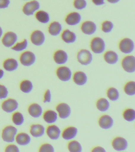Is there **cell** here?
I'll list each match as a JSON object with an SVG mask.
<instances>
[{
	"mask_svg": "<svg viewBox=\"0 0 135 152\" xmlns=\"http://www.w3.org/2000/svg\"><path fill=\"white\" fill-rule=\"evenodd\" d=\"M18 129L15 126L8 125L3 127L1 132V137L3 141L7 143H12L15 141Z\"/></svg>",
	"mask_w": 135,
	"mask_h": 152,
	"instance_id": "cell-1",
	"label": "cell"
},
{
	"mask_svg": "<svg viewBox=\"0 0 135 152\" xmlns=\"http://www.w3.org/2000/svg\"><path fill=\"white\" fill-rule=\"evenodd\" d=\"M91 50L95 54H100L104 53L106 49V43L104 39L99 37L92 38L90 44Z\"/></svg>",
	"mask_w": 135,
	"mask_h": 152,
	"instance_id": "cell-2",
	"label": "cell"
},
{
	"mask_svg": "<svg viewBox=\"0 0 135 152\" xmlns=\"http://www.w3.org/2000/svg\"><path fill=\"white\" fill-rule=\"evenodd\" d=\"M76 58L78 62L81 65L87 66L92 63L93 56L92 52L86 49H82L77 53Z\"/></svg>",
	"mask_w": 135,
	"mask_h": 152,
	"instance_id": "cell-3",
	"label": "cell"
},
{
	"mask_svg": "<svg viewBox=\"0 0 135 152\" xmlns=\"http://www.w3.org/2000/svg\"><path fill=\"white\" fill-rule=\"evenodd\" d=\"M118 47L122 53L126 55L130 54L134 50L135 43L130 38H124L120 40Z\"/></svg>",
	"mask_w": 135,
	"mask_h": 152,
	"instance_id": "cell-4",
	"label": "cell"
},
{
	"mask_svg": "<svg viewBox=\"0 0 135 152\" xmlns=\"http://www.w3.org/2000/svg\"><path fill=\"white\" fill-rule=\"evenodd\" d=\"M19 59L21 65L26 67H29L36 62V57L34 52L30 50H25L22 52Z\"/></svg>",
	"mask_w": 135,
	"mask_h": 152,
	"instance_id": "cell-5",
	"label": "cell"
},
{
	"mask_svg": "<svg viewBox=\"0 0 135 152\" xmlns=\"http://www.w3.org/2000/svg\"><path fill=\"white\" fill-rule=\"evenodd\" d=\"M19 104L17 100L13 98H7L1 103L2 110L7 113H12L18 109Z\"/></svg>",
	"mask_w": 135,
	"mask_h": 152,
	"instance_id": "cell-6",
	"label": "cell"
},
{
	"mask_svg": "<svg viewBox=\"0 0 135 152\" xmlns=\"http://www.w3.org/2000/svg\"><path fill=\"white\" fill-rule=\"evenodd\" d=\"M121 66L125 72L133 73L135 72V58L132 55H127L121 61Z\"/></svg>",
	"mask_w": 135,
	"mask_h": 152,
	"instance_id": "cell-7",
	"label": "cell"
},
{
	"mask_svg": "<svg viewBox=\"0 0 135 152\" xmlns=\"http://www.w3.org/2000/svg\"><path fill=\"white\" fill-rule=\"evenodd\" d=\"M55 75L61 81L66 82L71 80L73 75L72 70L68 66L61 65L55 70Z\"/></svg>",
	"mask_w": 135,
	"mask_h": 152,
	"instance_id": "cell-8",
	"label": "cell"
},
{
	"mask_svg": "<svg viewBox=\"0 0 135 152\" xmlns=\"http://www.w3.org/2000/svg\"><path fill=\"white\" fill-rule=\"evenodd\" d=\"M1 39L3 46L7 48H11L18 41V36L15 32L8 31L3 34Z\"/></svg>",
	"mask_w": 135,
	"mask_h": 152,
	"instance_id": "cell-9",
	"label": "cell"
},
{
	"mask_svg": "<svg viewBox=\"0 0 135 152\" xmlns=\"http://www.w3.org/2000/svg\"><path fill=\"white\" fill-rule=\"evenodd\" d=\"M58 116L62 119H66L70 116L72 114V109L67 103L60 102L57 104L55 107Z\"/></svg>",
	"mask_w": 135,
	"mask_h": 152,
	"instance_id": "cell-10",
	"label": "cell"
},
{
	"mask_svg": "<svg viewBox=\"0 0 135 152\" xmlns=\"http://www.w3.org/2000/svg\"><path fill=\"white\" fill-rule=\"evenodd\" d=\"M111 145L112 148L117 151L126 150L128 146L127 140L121 136H116L112 139Z\"/></svg>",
	"mask_w": 135,
	"mask_h": 152,
	"instance_id": "cell-11",
	"label": "cell"
},
{
	"mask_svg": "<svg viewBox=\"0 0 135 152\" xmlns=\"http://www.w3.org/2000/svg\"><path fill=\"white\" fill-rule=\"evenodd\" d=\"M40 8L39 2L36 0H33L27 2L23 5L22 12L27 16H31L34 15Z\"/></svg>",
	"mask_w": 135,
	"mask_h": 152,
	"instance_id": "cell-12",
	"label": "cell"
},
{
	"mask_svg": "<svg viewBox=\"0 0 135 152\" xmlns=\"http://www.w3.org/2000/svg\"><path fill=\"white\" fill-rule=\"evenodd\" d=\"M30 41L35 46H42L46 41V36L43 31L36 29L33 31L30 36Z\"/></svg>",
	"mask_w": 135,
	"mask_h": 152,
	"instance_id": "cell-13",
	"label": "cell"
},
{
	"mask_svg": "<svg viewBox=\"0 0 135 152\" xmlns=\"http://www.w3.org/2000/svg\"><path fill=\"white\" fill-rule=\"evenodd\" d=\"M96 24L91 20L83 21L80 26V29L83 34L87 35H92L94 34L97 30Z\"/></svg>",
	"mask_w": 135,
	"mask_h": 152,
	"instance_id": "cell-14",
	"label": "cell"
},
{
	"mask_svg": "<svg viewBox=\"0 0 135 152\" xmlns=\"http://www.w3.org/2000/svg\"><path fill=\"white\" fill-rule=\"evenodd\" d=\"M82 20L81 14L77 12H71L66 15L65 22L68 26H74L80 23Z\"/></svg>",
	"mask_w": 135,
	"mask_h": 152,
	"instance_id": "cell-15",
	"label": "cell"
},
{
	"mask_svg": "<svg viewBox=\"0 0 135 152\" xmlns=\"http://www.w3.org/2000/svg\"><path fill=\"white\" fill-rule=\"evenodd\" d=\"M45 128L43 125L39 123H33L30 125L29 132L30 135L34 138L42 137L45 133Z\"/></svg>",
	"mask_w": 135,
	"mask_h": 152,
	"instance_id": "cell-16",
	"label": "cell"
},
{
	"mask_svg": "<svg viewBox=\"0 0 135 152\" xmlns=\"http://www.w3.org/2000/svg\"><path fill=\"white\" fill-rule=\"evenodd\" d=\"M53 59L55 64L62 65L66 64L68 61L69 56L66 51L58 49L55 51L53 53Z\"/></svg>",
	"mask_w": 135,
	"mask_h": 152,
	"instance_id": "cell-17",
	"label": "cell"
},
{
	"mask_svg": "<svg viewBox=\"0 0 135 152\" xmlns=\"http://www.w3.org/2000/svg\"><path fill=\"white\" fill-rule=\"evenodd\" d=\"M28 114L34 118H38L42 116L43 110L42 107L37 103H30L27 108Z\"/></svg>",
	"mask_w": 135,
	"mask_h": 152,
	"instance_id": "cell-18",
	"label": "cell"
},
{
	"mask_svg": "<svg viewBox=\"0 0 135 152\" xmlns=\"http://www.w3.org/2000/svg\"><path fill=\"white\" fill-rule=\"evenodd\" d=\"M45 133L49 139L55 141L60 138L61 131L58 126L53 124L47 126L45 129Z\"/></svg>",
	"mask_w": 135,
	"mask_h": 152,
	"instance_id": "cell-19",
	"label": "cell"
},
{
	"mask_svg": "<svg viewBox=\"0 0 135 152\" xmlns=\"http://www.w3.org/2000/svg\"><path fill=\"white\" fill-rule=\"evenodd\" d=\"M98 124L102 129H111L114 125V120L111 116L107 114L101 115L98 119Z\"/></svg>",
	"mask_w": 135,
	"mask_h": 152,
	"instance_id": "cell-20",
	"label": "cell"
},
{
	"mask_svg": "<svg viewBox=\"0 0 135 152\" xmlns=\"http://www.w3.org/2000/svg\"><path fill=\"white\" fill-rule=\"evenodd\" d=\"M72 78L74 84L79 86L85 85L88 80L87 75L84 71H75L73 74Z\"/></svg>",
	"mask_w": 135,
	"mask_h": 152,
	"instance_id": "cell-21",
	"label": "cell"
},
{
	"mask_svg": "<svg viewBox=\"0 0 135 152\" xmlns=\"http://www.w3.org/2000/svg\"><path fill=\"white\" fill-rule=\"evenodd\" d=\"M78 129L74 126H69L66 127L61 132V137L67 141L73 140L77 135Z\"/></svg>",
	"mask_w": 135,
	"mask_h": 152,
	"instance_id": "cell-22",
	"label": "cell"
},
{
	"mask_svg": "<svg viewBox=\"0 0 135 152\" xmlns=\"http://www.w3.org/2000/svg\"><path fill=\"white\" fill-rule=\"evenodd\" d=\"M2 66L5 71L9 72H13L18 69L19 63L15 58H8L3 61Z\"/></svg>",
	"mask_w": 135,
	"mask_h": 152,
	"instance_id": "cell-23",
	"label": "cell"
},
{
	"mask_svg": "<svg viewBox=\"0 0 135 152\" xmlns=\"http://www.w3.org/2000/svg\"><path fill=\"white\" fill-rule=\"evenodd\" d=\"M103 58L107 64L113 65L117 64L118 61L119 56L115 51L108 50L104 52Z\"/></svg>",
	"mask_w": 135,
	"mask_h": 152,
	"instance_id": "cell-24",
	"label": "cell"
},
{
	"mask_svg": "<svg viewBox=\"0 0 135 152\" xmlns=\"http://www.w3.org/2000/svg\"><path fill=\"white\" fill-rule=\"evenodd\" d=\"M30 135L25 132H21L17 133L15 138V141L19 145L26 146L31 142Z\"/></svg>",
	"mask_w": 135,
	"mask_h": 152,
	"instance_id": "cell-25",
	"label": "cell"
},
{
	"mask_svg": "<svg viewBox=\"0 0 135 152\" xmlns=\"http://www.w3.org/2000/svg\"><path fill=\"white\" fill-rule=\"evenodd\" d=\"M60 34L61 40L66 44H73L76 41L77 34L68 28L63 31Z\"/></svg>",
	"mask_w": 135,
	"mask_h": 152,
	"instance_id": "cell-26",
	"label": "cell"
},
{
	"mask_svg": "<svg viewBox=\"0 0 135 152\" xmlns=\"http://www.w3.org/2000/svg\"><path fill=\"white\" fill-rule=\"evenodd\" d=\"M42 116L44 121L49 124L55 123L58 116L56 112L52 109H47L43 111Z\"/></svg>",
	"mask_w": 135,
	"mask_h": 152,
	"instance_id": "cell-27",
	"label": "cell"
},
{
	"mask_svg": "<svg viewBox=\"0 0 135 152\" xmlns=\"http://www.w3.org/2000/svg\"><path fill=\"white\" fill-rule=\"evenodd\" d=\"M62 31V25L59 21H52L48 25V33L52 36H58L61 34Z\"/></svg>",
	"mask_w": 135,
	"mask_h": 152,
	"instance_id": "cell-28",
	"label": "cell"
},
{
	"mask_svg": "<svg viewBox=\"0 0 135 152\" xmlns=\"http://www.w3.org/2000/svg\"><path fill=\"white\" fill-rule=\"evenodd\" d=\"M34 84L29 80L25 79L21 80L19 84L20 90L23 93H30L34 89Z\"/></svg>",
	"mask_w": 135,
	"mask_h": 152,
	"instance_id": "cell-29",
	"label": "cell"
},
{
	"mask_svg": "<svg viewBox=\"0 0 135 152\" xmlns=\"http://www.w3.org/2000/svg\"><path fill=\"white\" fill-rule=\"evenodd\" d=\"M34 15L35 19L40 23L46 24L49 23L50 21V15L48 12L45 11L38 10Z\"/></svg>",
	"mask_w": 135,
	"mask_h": 152,
	"instance_id": "cell-30",
	"label": "cell"
},
{
	"mask_svg": "<svg viewBox=\"0 0 135 152\" xmlns=\"http://www.w3.org/2000/svg\"><path fill=\"white\" fill-rule=\"evenodd\" d=\"M96 107L99 111L105 112L109 109L110 103L106 98L105 97H100L96 101Z\"/></svg>",
	"mask_w": 135,
	"mask_h": 152,
	"instance_id": "cell-31",
	"label": "cell"
},
{
	"mask_svg": "<svg viewBox=\"0 0 135 152\" xmlns=\"http://www.w3.org/2000/svg\"><path fill=\"white\" fill-rule=\"evenodd\" d=\"M11 121L15 126H22L25 121L24 115L20 112L16 110L12 114Z\"/></svg>",
	"mask_w": 135,
	"mask_h": 152,
	"instance_id": "cell-32",
	"label": "cell"
},
{
	"mask_svg": "<svg viewBox=\"0 0 135 152\" xmlns=\"http://www.w3.org/2000/svg\"><path fill=\"white\" fill-rule=\"evenodd\" d=\"M107 97L110 100L116 102L120 98V93L118 89L114 87H110L106 90Z\"/></svg>",
	"mask_w": 135,
	"mask_h": 152,
	"instance_id": "cell-33",
	"label": "cell"
},
{
	"mask_svg": "<svg viewBox=\"0 0 135 152\" xmlns=\"http://www.w3.org/2000/svg\"><path fill=\"white\" fill-rule=\"evenodd\" d=\"M67 148L70 152H81L82 146L80 142L76 140H71L67 144Z\"/></svg>",
	"mask_w": 135,
	"mask_h": 152,
	"instance_id": "cell-34",
	"label": "cell"
},
{
	"mask_svg": "<svg viewBox=\"0 0 135 152\" xmlns=\"http://www.w3.org/2000/svg\"><path fill=\"white\" fill-rule=\"evenodd\" d=\"M28 41L26 39H23L20 41L17 42L16 44L11 48V49L15 52H22L25 51L28 48Z\"/></svg>",
	"mask_w": 135,
	"mask_h": 152,
	"instance_id": "cell-35",
	"label": "cell"
},
{
	"mask_svg": "<svg viewBox=\"0 0 135 152\" xmlns=\"http://www.w3.org/2000/svg\"><path fill=\"white\" fill-rule=\"evenodd\" d=\"M123 91L128 96H134L135 95V82L130 80L127 82L123 86Z\"/></svg>",
	"mask_w": 135,
	"mask_h": 152,
	"instance_id": "cell-36",
	"label": "cell"
},
{
	"mask_svg": "<svg viewBox=\"0 0 135 152\" xmlns=\"http://www.w3.org/2000/svg\"><path fill=\"white\" fill-rule=\"evenodd\" d=\"M122 116L126 121L128 122H133L135 120V110L132 108H126L123 110Z\"/></svg>",
	"mask_w": 135,
	"mask_h": 152,
	"instance_id": "cell-37",
	"label": "cell"
},
{
	"mask_svg": "<svg viewBox=\"0 0 135 152\" xmlns=\"http://www.w3.org/2000/svg\"><path fill=\"white\" fill-rule=\"evenodd\" d=\"M114 28V24L112 21L110 20H105L101 23V28L103 33H109L112 32Z\"/></svg>",
	"mask_w": 135,
	"mask_h": 152,
	"instance_id": "cell-38",
	"label": "cell"
},
{
	"mask_svg": "<svg viewBox=\"0 0 135 152\" xmlns=\"http://www.w3.org/2000/svg\"><path fill=\"white\" fill-rule=\"evenodd\" d=\"M38 151L39 152H54L55 149L51 144L44 142L39 146Z\"/></svg>",
	"mask_w": 135,
	"mask_h": 152,
	"instance_id": "cell-39",
	"label": "cell"
},
{
	"mask_svg": "<svg viewBox=\"0 0 135 152\" xmlns=\"http://www.w3.org/2000/svg\"><path fill=\"white\" fill-rule=\"evenodd\" d=\"M73 5L78 10H82L87 7V2L86 0H74Z\"/></svg>",
	"mask_w": 135,
	"mask_h": 152,
	"instance_id": "cell-40",
	"label": "cell"
},
{
	"mask_svg": "<svg viewBox=\"0 0 135 152\" xmlns=\"http://www.w3.org/2000/svg\"><path fill=\"white\" fill-rule=\"evenodd\" d=\"M9 95L8 88L4 84H0V99L4 100L7 98Z\"/></svg>",
	"mask_w": 135,
	"mask_h": 152,
	"instance_id": "cell-41",
	"label": "cell"
},
{
	"mask_svg": "<svg viewBox=\"0 0 135 152\" xmlns=\"http://www.w3.org/2000/svg\"><path fill=\"white\" fill-rule=\"evenodd\" d=\"M4 151L5 152H19L20 150L17 145L12 142L8 143L4 147Z\"/></svg>",
	"mask_w": 135,
	"mask_h": 152,
	"instance_id": "cell-42",
	"label": "cell"
},
{
	"mask_svg": "<svg viewBox=\"0 0 135 152\" xmlns=\"http://www.w3.org/2000/svg\"><path fill=\"white\" fill-rule=\"evenodd\" d=\"M52 101V93L49 89H46L44 92L42 102L45 103H50Z\"/></svg>",
	"mask_w": 135,
	"mask_h": 152,
	"instance_id": "cell-43",
	"label": "cell"
},
{
	"mask_svg": "<svg viewBox=\"0 0 135 152\" xmlns=\"http://www.w3.org/2000/svg\"><path fill=\"white\" fill-rule=\"evenodd\" d=\"M10 0H0V9H5L10 4Z\"/></svg>",
	"mask_w": 135,
	"mask_h": 152,
	"instance_id": "cell-44",
	"label": "cell"
},
{
	"mask_svg": "<svg viewBox=\"0 0 135 152\" xmlns=\"http://www.w3.org/2000/svg\"><path fill=\"white\" fill-rule=\"evenodd\" d=\"M90 151L92 152H106L104 147L99 146H96L91 148Z\"/></svg>",
	"mask_w": 135,
	"mask_h": 152,
	"instance_id": "cell-45",
	"label": "cell"
},
{
	"mask_svg": "<svg viewBox=\"0 0 135 152\" xmlns=\"http://www.w3.org/2000/svg\"><path fill=\"white\" fill-rule=\"evenodd\" d=\"M92 3L96 6H102L105 4V0H92Z\"/></svg>",
	"mask_w": 135,
	"mask_h": 152,
	"instance_id": "cell-46",
	"label": "cell"
},
{
	"mask_svg": "<svg viewBox=\"0 0 135 152\" xmlns=\"http://www.w3.org/2000/svg\"><path fill=\"white\" fill-rule=\"evenodd\" d=\"M5 75V72L3 69L0 68V80L3 79Z\"/></svg>",
	"mask_w": 135,
	"mask_h": 152,
	"instance_id": "cell-47",
	"label": "cell"
},
{
	"mask_svg": "<svg viewBox=\"0 0 135 152\" xmlns=\"http://www.w3.org/2000/svg\"><path fill=\"white\" fill-rule=\"evenodd\" d=\"M107 2L112 4H115L120 2V0H107Z\"/></svg>",
	"mask_w": 135,
	"mask_h": 152,
	"instance_id": "cell-48",
	"label": "cell"
},
{
	"mask_svg": "<svg viewBox=\"0 0 135 152\" xmlns=\"http://www.w3.org/2000/svg\"><path fill=\"white\" fill-rule=\"evenodd\" d=\"M3 34V30L2 27L0 26V39H1Z\"/></svg>",
	"mask_w": 135,
	"mask_h": 152,
	"instance_id": "cell-49",
	"label": "cell"
},
{
	"mask_svg": "<svg viewBox=\"0 0 135 152\" xmlns=\"http://www.w3.org/2000/svg\"><path fill=\"white\" fill-rule=\"evenodd\" d=\"M24 1H27V0H24Z\"/></svg>",
	"mask_w": 135,
	"mask_h": 152,
	"instance_id": "cell-50",
	"label": "cell"
}]
</instances>
